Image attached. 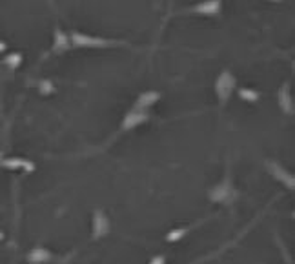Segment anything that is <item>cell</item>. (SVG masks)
<instances>
[{
    "instance_id": "obj_3",
    "label": "cell",
    "mask_w": 295,
    "mask_h": 264,
    "mask_svg": "<svg viewBox=\"0 0 295 264\" xmlns=\"http://www.w3.org/2000/svg\"><path fill=\"white\" fill-rule=\"evenodd\" d=\"M193 11L208 13V15H213V13L219 11V2H217V0H208V2H204V4L197 6V8H193Z\"/></svg>"
},
{
    "instance_id": "obj_1",
    "label": "cell",
    "mask_w": 295,
    "mask_h": 264,
    "mask_svg": "<svg viewBox=\"0 0 295 264\" xmlns=\"http://www.w3.org/2000/svg\"><path fill=\"white\" fill-rule=\"evenodd\" d=\"M232 88H233L232 75H230V73H222V77L217 80V93H219V97L222 99V101H226V99H228Z\"/></svg>"
},
{
    "instance_id": "obj_2",
    "label": "cell",
    "mask_w": 295,
    "mask_h": 264,
    "mask_svg": "<svg viewBox=\"0 0 295 264\" xmlns=\"http://www.w3.org/2000/svg\"><path fill=\"white\" fill-rule=\"evenodd\" d=\"M73 40H75L77 46H109L113 42H108V40H102V38H92V37H82V35L75 33L73 35Z\"/></svg>"
}]
</instances>
